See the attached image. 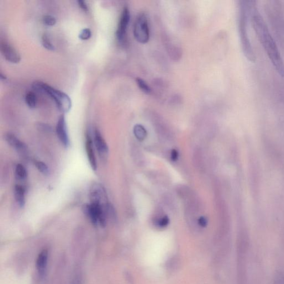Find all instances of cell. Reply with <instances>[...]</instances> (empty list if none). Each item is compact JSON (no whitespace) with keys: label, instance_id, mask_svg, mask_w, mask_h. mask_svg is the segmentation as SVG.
Instances as JSON below:
<instances>
[{"label":"cell","instance_id":"cell-1","mask_svg":"<svg viewBox=\"0 0 284 284\" xmlns=\"http://www.w3.org/2000/svg\"><path fill=\"white\" fill-rule=\"evenodd\" d=\"M255 3L250 2V10L252 26L273 68L278 75L284 77V62L282 57L264 20L261 17L259 10L257 9Z\"/></svg>","mask_w":284,"mask_h":284},{"label":"cell","instance_id":"cell-2","mask_svg":"<svg viewBox=\"0 0 284 284\" xmlns=\"http://www.w3.org/2000/svg\"><path fill=\"white\" fill-rule=\"evenodd\" d=\"M249 2L240 1L239 4L238 27L242 50L246 59L250 62L256 59L248 31V13Z\"/></svg>","mask_w":284,"mask_h":284},{"label":"cell","instance_id":"cell-3","mask_svg":"<svg viewBox=\"0 0 284 284\" xmlns=\"http://www.w3.org/2000/svg\"><path fill=\"white\" fill-rule=\"evenodd\" d=\"M33 87L35 90L45 93L50 96L61 112L67 113L70 111L72 107V101L70 97L65 93L57 90L43 82H35L33 84Z\"/></svg>","mask_w":284,"mask_h":284},{"label":"cell","instance_id":"cell-4","mask_svg":"<svg viewBox=\"0 0 284 284\" xmlns=\"http://www.w3.org/2000/svg\"><path fill=\"white\" fill-rule=\"evenodd\" d=\"M134 38L138 43L145 44L150 40V29L148 19L145 14H139L134 25Z\"/></svg>","mask_w":284,"mask_h":284},{"label":"cell","instance_id":"cell-5","mask_svg":"<svg viewBox=\"0 0 284 284\" xmlns=\"http://www.w3.org/2000/svg\"><path fill=\"white\" fill-rule=\"evenodd\" d=\"M91 203L107 207L108 203L107 193L104 188L99 184H94L89 191Z\"/></svg>","mask_w":284,"mask_h":284},{"label":"cell","instance_id":"cell-6","mask_svg":"<svg viewBox=\"0 0 284 284\" xmlns=\"http://www.w3.org/2000/svg\"><path fill=\"white\" fill-rule=\"evenodd\" d=\"M130 12L127 7H124L121 14L116 31L117 39L120 44H124L130 21Z\"/></svg>","mask_w":284,"mask_h":284},{"label":"cell","instance_id":"cell-7","mask_svg":"<svg viewBox=\"0 0 284 284\" xmlns=\"http://www.w3.org/2000/svg\"><path fill=\"white\" fill-rule=\"evenodd\" d=\"M0 50L5 59L13 64H18L21 60L19 52L7 42L3 41L0 45Z\"/></svg>","mask_w":284,"mask_h":284},{"label":"cell","instance_id":"cell-8","mask_svg":"<svg viewBox=\"0 0 284 284\" xmlns=\"http://www.w3.org/2000/svg\"><path fill=\"white\" fill-rule=\"evenodd\" d=\"M93 144L101 159L106 158L108 154V147L106 141L97 129L94 130Z\"/></svg>","mask_w":284,"mask_h":284},{"label":"cell","instance_id":"cell-9","mask_svg":"<svg viewBox=\"0 0 284 284\" xmlns=\"http://www.w3.org/2000/svg\"><path fill=\"white\" fill-rule=\"evenodd\" d=\"M56 132L62 144L67 148L70 146V139L68 134L66 119L64 115H61L58 120Z\"/></svg>","mask_w":284,"mask_h":284},{"label":"cell","instance_id":"cell-10","mask_svg":"<svg viewBox=\"0 0 284 284\" xmlns=\"http://www.w3.org/2000/svg\"><path fill=\"white\" fill-rule=\"evenodd\" d=\"M49 251L47 249L42 250L36 260V269L39 275L43 278L46 274L47 264H48Z\"/></svg>","mask_w":284,"mask_h":284},{"label":"cell","instance_id":"cell-11","mask_svg":"<svg viewBox=\"0 0 284 284\" xmlns=\"http://www.w3.org/2000/svg\"><path fill=\"white\" fill-rule=\"evenodd\" d=\"M94 144L90 134H87L86 141V149L89 164L92 170L96 171L97 169V162L95 153H94Z\"/></svg>","mask_w":284,"mask_h":284},{"label":"cell","instance_id":"cell-12","mask_svg":"<svg viewBox=\"0 0 284 284\" xmlns=\"http://www.w3.org/2000/svg\"><path fill=\"white\" fill-rule=\"evenodd\" d=\"M6 140L8 143L18 151L24 152L26 150V146L21 141L17 136L13 133H8L6 135Z\"/></svg>","mask_w":284,"mask_h":284},{"label":"cell","instance_id":"cell-13","mask_svg":"<svg viewBox=\"0 0 284 284\" xmlns=\"http://www.w3.org/2000/svg\"><path fill=\"white\" fill-rule=\"evenodd\" d=\"M14 196L19 206L21 208L24 207L26 203L25 188L20 185L16 186L14 189Z\"/></svg>","mask_w":284,"mask_h":284},{"label":"cell","instance_id":"cell-14","mask_svg":"<svg viewBox=\"0 0 284 284\" xmlns=\"http://www.w3.org/2000/svg\"><path fill=\"white\" fill-rule=\"evenodd\" d=\"M134 134L139 140L142 141L146 138L147 132L143 125L136 124L134 127Z\"/></svg>","mask_w":284,"mask_h":284},{"label":"cell","instance_id":"cell-15","mask_svg":"<svg viewBox=\"0 0 284 284\" xmlns=\"http://www.w3.org/2000/svg\"><path fill=\"white\" fill-rule=\"evenodd\" d=\"M25 102L30 108H35L38 103V98L35 93L33 92H29L26 94Z\"/></svg>","mask_w":284,"mask_h":284},{"label":"cell","instance_id":"cell-16","mask_svg":"<svg viewBox=\"0 0 284 284\" xmlns=\"http://www.w3.org/2000/svg\"><path fill=\"white\" fill-rule=\"evenodd\" d=\"M16 177L19 180H24L28 176V172L25 167L22 164H19L16 167Z\"/></svg>","mask_w":284,"mask_h":284},{"label":"cell","instance_id":"cell-17","mask_svg":"<svg viewBox=\"0 0 284 284\" xmlns=\"http://www.w3.org/2000/svg\"><path fill=\"white\" fill-rule=\"evenodd\" d=\"M35 167L40 172L43 173L44 175H48L49 173V169L45 163L40 161H35L34 162Z\"/></svg>","mask_w":284,"mask_h":284},{"label":"cell","instance_id":"cell-18","mask_svg":"<svg viewBox=\"0 0 284 284\" xmlns=\"http://www.w3.org/2000/svg\"><path fill=\"white\" fill-rule=\"evenodd\" d=\"M136 82L137 85L142 91L146 94H149L151 92V89L150 86L144 80L140 78H136Z\"/></svg>","mask_w":284,"mask_h":284},{"label":"cell","instance_id":"cell-19","mask_svg":"<svg viewBox=\"0 0 284 284\" xmlns=\"http://www.w3.org/2000/svg\"><path fill=\"white\" fill-rule=\"evenodd\" d=\"M42 44L45 49L50 51H54L55 46L52 44L48 35L46 34L43 35L42 37Z\"/></svg>","mask_w":284,"mask_h":284},{"label":"cell","instance_id":"cell-20","mask_svg":"<svg viewBox=\"0 0 284 284\" xmlns=\"http://www.w3.org/2000/svg\"><path fill=\"white\" fill-rule=\"evenodd\" d=\"M91 36V30L88 28H86L81 31L80 35H79V38L82 40H87L90 39Z\"/></svg>","mask_w":284,"mask_h":284},{"label":"cell","instance_id":"cell-21","mask_svg":"<svg viewBox=\"0 0 284 284\" xmlns=\"http://www.w3.org/2000/svg\"><path fill=\"white\" fill-rule=\"evenodd\" d=\"M43 22L47 26H53L56 24V19L51 15H46L43 18Z\"/></svg>","mask_w":284,"mask_h":284},{"label":"cell","instance_id":"cell-22","mask_svg":"<svg viewBox=\"0 0 284 284\" xmlns=\"http://www.w3.org/2000/svg\"><path fill=\"white\" fill-rule=\"evenodd\" d=\"M273 284H284V275L283 273L278 272L276 273Z\"/></svg>","mask_w":284,"mask_h":284},{"label":"cell","instance_id":"cell-23","mask_svg":"<svg viewBox=\"0 0 284 284\" xmlns=\"http://www.w3.org/2000/svg\"><path fill=\"white\" fill-rule=\"evenodd\" d=\"M170 220L167 216H165L160 219L159 221V224L161 227H165L169 223Z\"/></svg>","mask_w":284,"mask_h":284},{"label":"cell","instance_id":"cell-24","mask_svg":"<svg viewBox=\"0 0 284 284\" xmlns=\"http://www.w3.org/2000/svg\"><path fill=\"white\" fill-rule=\"evenodd\" d=\"M79 7L83 10V12L87 13L88 12V5L85 1L82 0H78L77 2Z\"/></svg>","mask_w":284,"mask_h":284},{"label":"cell","instance_id":"cell-25","mask_svg":"<svg viewBox=\"0 0 284 284\" xmlns=\"http://www.w3.org/2000/svg\"><path fill=\"white\" fill-rule=\"evenodd\" d=\"M179 154L178 152L176 150H173L171 152V160L173 162H176L178 159Z\"/></svg>","mask_w":284,"mask_h":284},{"label":"cell","instance_id":"cell-26","mask_svg":"<svg viewBox=\"0 0 284 284\" xmlns=\"http://www.w3.org/2000/svg\"><path fill=\"white\" fill-rule=\"evenodd\" d=\"M199 224L200 225L202 226V227H206L207 225V219L204 217H201L199 219Z\"/></svg>","mask_w":284,"mask_h":284},{"label":"cell","instance_id":"cell-27","mask_svg":"<svg viewBox=\"0 0 284 284\" xmlns=\"http://www.w3.org/2000/svg\"><path fill=\"white\" fill-rule=\"evenodd\" d=\"M71 284H82V282L80 278H76V279L73 280Z\"/></svg>","mask_w":284,"mask_h":284},{"label":"cell","instance_id":"cell-28","mask_svg":"<svg viewBox=\"0 0 284 284\" xmlns=\"http://www.w3.org/2000/svg\"><path fill=\"white\" fill-rule=\"evenodd\" d=\"M0 77H1L2 80H6L7 79L6 76H4L2 73H1V74H0Z\"/></svg>","mask_w":284,"mask_h":284}]
</instances>
